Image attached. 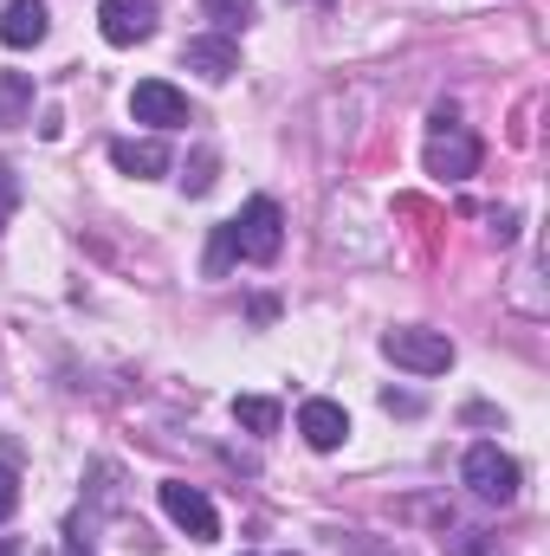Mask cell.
<instances>
[{"instance_id": "17", "label": "cell", "mask_w": 550, "mask_h": 556, "mask_svg": "<svg viewBox=\"0 0 550 556\" xmlns=\"http://www.w3.org/2000/svg\"><path fill=\"white\" fill-rule=\"evenodd\" d=\"M460 556H499V551H486V544H479V531H466V538H460Z\"/></svg>"}, {"instance_id": "13", "label": "cell", "mask_w": 550, "mask_h": 556, "mask_svg": "<svg viewBox=\"0 0 550 556\" xmlns=\"http://www.w3.org/2000/svg\"><path fill=\"white\" fill-rule=\"evenodd\" d=\"M208 20H214L221 33H234V26L253 20V0H208Z\"/></svg>"}, {"instance_id": "1", "label": "cell", "mask_w": 550, "mask_h": 556, "mask_svg": "<svg viewBox=\"0 0 550 556\" xmlns=\"http://www.w3.org/2000/svg\"><path fill=\"white\" fill-rule=\"evenodd\" d=\"M227 233H234V260H253V266H273L278 247H285V214H278L273 194H253L234 220H227Z\"/></svg>"}, {"instance_id": "3", "label": "cell", "mask_w": 550, "mask_h": 556, "mask_svg": "<svg viewBox=\"0 0 550 556\" xmlns=\"http://www.w3.org/2000/svg\"><path fill=\"white\" fill-rule=\"evenodd\" d=\"M473 168H479V137H466L453 111H434V137H427V175H440V181H466Z\"/></svg>"}, {"instance_id": "18", "label": "cell", "mask_w": 550, "mask_h": 556, "mask_svg": "<svg viewBox=\"0 0 550 556\" xmlns=\"http://www.w3.org/2000/svg\"><path fill=\"white\" fill-rule=\"evenodd\" d=\"M0 556H20V544H13V538H0Z\"/></svg>"}, {"instance_id": "12", "label": "cell", "mask_w": 550, "mask_h": 556, "mask_svg": "<svg viewBox=\"0 0 550 556\" xmlns=\"http://www.w3.org/2000/svg\"><path fill=\"white\" fill-rule=\"evenodd\" d=\"M234 420H240L247 433H273L278 427V402H266V395H240V402H234Z\"/></svg>"}, {"instance_id": "5", "label": "cell", "mask_w": 550, "mask_h": 556, "mask_svg": "<svg viewBox=\"0 0 550 556\" xmlns=\"http://www.w3.org/2000/svg\"><path fill=\"white\" fill-rule=\"evenodd\" d=\"M162 511H168V518H175L195 544H214V538H221V511L208 505V492H201V485L168 479V485H162Z\"/></svg>"}, {"instance_id": "10", "label": "cell", "mask_w": 550, "mask_h": 556, "mask_svg": "<svg viewBox=\"0 0 550 556\" xmlns=\"http://www.w3.org/2000/svg\"><path fill=\"white\" fill-rule=\"evenodd\" d=\"M46 33H52V20H46V0H7V13H0V46L26 52V46H39Z\"/></svg>"}, {"instance_id": "6", "label": "cell", "mask_w": 550, "mask_h": 556, "mask_svg": "<svg viewBox=\"0 0 550 556\" xmlns=\"http://www.w3.org/2000/svg\"><path fill=\"white\" fill-rule=\"evenodd\" d=\"M130 117L149 124V130H182V124H195L188 98H182L175 85H162V78H142L137 91H130Z\"/></svg>"}, {"instance_id": "8", "label": "cell", "mask_w": 550, "mask_h": 556, "mask_svg": "<svg viewBox=\"0 0 550 556\" xmlns=\"http://www.w3.org/2000/svg\"><path fill=\"white\" fill-rule=\"evenodd\" d=\"M182 65H188V72H201L208 85H227V78L240 72V46H234L227 33H201V39H188V46H182Z\"/></svg>"}, {"instance_id": "2", "label": "cell", "mask_w": 550, "mask_h": 556, "mask_svg": "<svg viewBox=\"0 0 550 556\" xmlns=\"http://www.w3.org/2000/svg\"><path fill=\"white\" fill-rule=\"evenodd\" d=\"M383 356H389L396 369H414V376H447V369H453V343H447V330H421V324L389 330V337H383Z\"/></svg>"}, {"instance_id": "16", "label": "cell", "mask_w": 550, "mask_h": 556, "mask_svg": "<svg viewBox=\"0 0 550 556\" xmlns=\"http://www.w3.org/2000/svg\"><path fill=\"white\" fill-rule=\"evenodd\" d=\"M227 266H234V233L221 227V233H214V253H208V273L221 278V273H227Z\"/></svg>"}, {"instance_id": "19", "label": "cell", "mask_w": 550, "mask_h": 556, "mask_svg": "<svg viewBox=\"0 0 550 556\" xmlns=\"http://www.w3.org/2000/svg\"><path fill=\"white\" fill-rule=\"evenodd\" d=\"M65 556H91V551H85V544H78V538H72V544H65Z\"/></svg>"}, {"instance_id": "20", "label": "cell", "mask_w": 550, "mask_h": 556, "mask_svg": "<svg viewBox=\"0 0 550 556\" xmlns=\"http://www.w3.org/2000/svg\"><path fill=\"white\" fill-rule=\"evenodd\" d=\"M0 227H7V207H0Z\"/></svg>"}, {"instance_id": "7", "label": "cell", "mask_w": 550, "mask_h": 556, "mask_svg": "<svg viewBox=\"0 0 550 556\" xmlns=\"http://www.w3.org/2000/svg\"><path fill=\"white\" fill-rule=\"evenodd\" d=\"M98 33L111 46H142L155 39V0H104L98 7Z\"/></svg>"}, {"instance_id": "15", "label": "cell", "mask_w": 550, "mask_h": 556, "mask_svg": "<svg viewBox=\"0 0 550 556\" xmlns=\"http://www.w3.org/2000/svg\"><path fill=\"white\" fill-rule=\"evenodd\" d=\"M20 511V479H13V466H0V525Z\"/></svg>"}, {"instance_id": "4", "label": "cell", "mask_w": 550, "mask_h": 556, "mask_svg": "<svg viewBox=\"0 0 550 556\" xmlns=\"http://www.w3.org/2000/svg\"><path fill=\"white\" fill-rule=\"evenodd\" d=\"M466 485H473L486 505H512V498H518V459L499 453L492 440H479V446L466 453Z\"/></svg>"}, {"instance_id": "14", "label": "cell", "mask_w": 550, "mask_h": 556, "mask_svg": "<svg viewBox=\"0 0 550 556\" xmlns=\"http://www.w3.org/2000/svg\"><path fill=\"white\" fill-rule=\"evenodd\" d=\"M0 104H7V124H20V117H26V78H20V72H7V78H0Z\"/></svg>"}, {"instance_id": "11", "label": "cell", "mask_w": 550, "mask_h": 556, "mask_svg": "<svg viewBox=\"0 0 550 556\" xmlns=\"http://www.w3.org/2000/svg\"><path fill=\"white\" fill-rule=\"evenodd\" d=\"M111 162H117L124 175H137V181H155V175H168V149H162V142L124 137V142H111Z\"/></svg>"}, {"instance_id": "9", "label": "cell", "mask_w": 550, "mask_h": 556, "mask_svg": "<svg viewBox=\"0 0 550 556\" xmlns=\"http://www.w3.org/2000/svg\"><path fill=\"white\" fill-rule=\"evenodd\" d=\"M298 433H304V446H317V453H337V446L350 440V415H343L337 402L311 395V402L298 408Z\"/></svg>"}]
</instances>
